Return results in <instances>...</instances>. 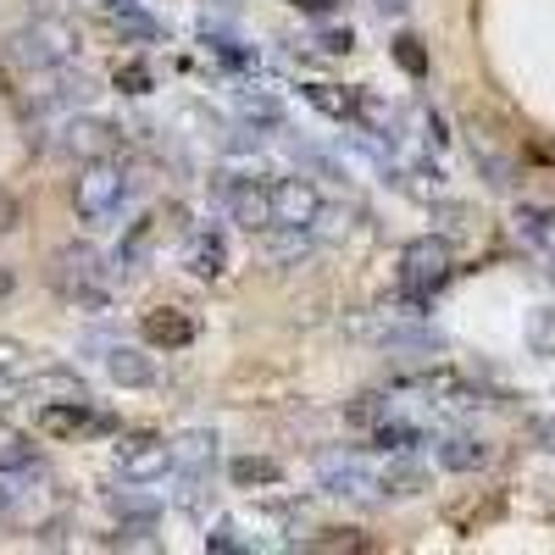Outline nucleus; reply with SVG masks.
Listing matches in <instances>:
<instances>
[{
	"instance_id": "f257e3e1",
	"label": "nucleus",
	"mask_w": 555,
	"mask_h": 555,
	"mask_svg": "<svg viewBox=\"0 0 555 555\" xmlns=\"http://www.w3.org/2000/svg\"><path fill=\"white\" fill-rule=\"evenodd\" d=\"M300 95H306L311 112H322V117L339 122V128L366 133L373 145H389V139H400V133H395V117H389L373 95H366V89H356V83H300Z\"/></svg>"
},
{
	"instance_id": "f03ea898",
	"label": "nucleus",
	"mask_w": 555,
	"mask_h": 555,
	"mask_svg": "<svg viewBox=\"0 0 555 555\" xmlns=\"http://www.w3.org/2000/svg\"><path fill=\"white\" fill-rule=\"evenodd\" d=\"M450 267H455V256H450V245L434 240V234L411 240V245L400 250V300L411 306L405 317H423V306L434 300V289L450 278Z\"/></svg>"
},
{
	"instance_id": "7ed1b4c3",
	"label": "nucleus",
	"mask_w": 555,
	"mask_h": 555,
	"mask_svg": "<svg viewBox=\"0 0 555 555\" xmlns=\"http://www.w3.org/2000/svg\"><path fill=\"white\" fill-rule=\"evenodd\" d=\"M267 201H272V228H322L334 217V201L317 178H300V172H284L267 183Z\"/></svg>"
},
{
	"instance_id": "20e7f679",
	"label": "nucleus",
	"mask_w": 555,
	"mask_h": 555,
	"mask_svg": "<svg viewBox=\"0 0 555 555\" xmlns=\"http://www.w3.org/2000/svg\"><path fill=\"white\" fill-rule=\"evenodd\" d=\"M73 201H78V217H83V222H95V228L112 222V217L122 211V201H128V172H122V162L89 156V162L78 167Z\"/></svg>"
},
{
	"instance_id": "39448f33",
	"label": "nucleus",
	"mask_w": 555,
	"mask_h": 555,
	"mask_svg": "<svg viewBox=\"0 0 555 555\" xmlns=\"http://www.w3.org/2000/svg\"><path fill=\"white\" fill-rule=\"evenodd\" d=\"M51 278H56L62 300H67V306H78V311H106V306H112L106 267H101V256L89 250V245H73V250H62Z\"/></svg>"
},
{
	"instance_id": "423d86ee",
	"label": "nucleus",
	"mask_w": 555,
	"mask_h": 555,
	"mask_svg": "<svg viewBox=\"0 0 555 555\" xmlns=\"http://www.w3.org/2000/svg\"><path fill=\"white\" fill-rule=\"evenodd\" d=\"M7 56L28 73V78H44L73 62V34L62 23H28V28H12L7 34Z\"/></svg>"
},
{
	"instance_id": "0eeeda50",
	"label": "nucleus",
	"mask_w": 555,
	"mask_h": 555,
	"mask_svg": "<svg viewBox=\"0 0 555 555\" xmlns=\"http://www.w3.org/2000/svg\"><path fill=\"white\" fill-rule=\"evenodd\" d=\"M112 467L122 473V483L145 489V483H162L172 473V439H156V434H122L112 444Z\"/></svg>"
},
{
	"instance_id": "6e6552de",
	"label": "nucleus",
	"mask_w": 555,
	"mask_h": 555,
	"mask_svg": "<svg viewBox=\"0 0 555 555\" xmlns=\"http://www.w3.org/2000/svg\"><path fill=\"white\" fill-rule=\"evenodd\" d=\"M106 428H112V416L89 405V395L39 405V434H51V439H83V434H106Z\"/></svg>"
},
{
	"instance_id": "1a4fd4ad",
	"label": "nucleus",
	"mask_w": 555,
	"mask_h": 555,
	"mask_svg": "<svg viewBox=\"0 0 555 555\" xmlns=\"http://www.w3.org/2000/svg\"><path fill=\"white\" fill-rule=\"evenodd\" d=\"M322 489H328L334 500H384L378 494V467H366V461H356V455L322 461Z\"/></svg>"
},
{
	"instance_id": "9d476101",
	"label": "nucleus",
	"mask_w": 555,
	"mask_h": 555,
	"mask_svg": "<svg viewBox=\"0 0 555 555\" xmlns=\"http://www.w3.org/2000/svg\"><path fill=\"white\" fill-rule=\"evenodd\" d=\"M400 389H411V395H428V405H478L473 378H461L455 366H434V373H411V378H400Z\"/></svg>"
},
{
	"instance_id": "9b49d317",
	"label": "nucleus",
	"mask_w": 555,
	"mask_h": 555,
	"mask_svg": "<svg viewBox=\"0 0 555 555\" xmlns=\"http://www.w3.org/2000/svg\"><path fill=\"white\" fill-rule=\"evenodd\" d=\"M228 261H234V250H228L222 228H195L190 245H183V267H190L195 278H222Z\"/></svg>"
},
{
	"instance_id": "f8f14e48",
	"label": "nucleus",
	"mask_w": 555,
	"mask_h": 555,
	"mask_svg": "<svg viewBox=\"0 0 555 555\" xmlns=\"http://www.w3.org/2000/svg\"><path fill=\"white\" fill-rule=\"evenodd\" d=\"M101 12L122 34V44H156L162 39V23L145 12V0H101Z\"/></svg>"
},
{
	"instance_id": "ddd939ff",
	"label": "nucleus",
	"mask_w": 555,
	"mask_h": 555,
	"mask_svg": "<svg viewBox=\"0 0 555 555\" xmlns=\"http://www.w3.org/2000/svg\"><path fill=\"white\" fill-rule=\"evenodd\" d=\"M106 378L112 384H122V389H145V384H156V361H151V350H139V345H106Z\"/></svg>"
},
{
	"instance_id": "4468645a",
	"label": "nucleus",
	"mask_w": 555,
	"mask_h": 555,
	"mask_svg": "<svg viewBox=\"0 0 555 555\" xmlns=\"http://www.w3.org/2000/svg\"><path fill=\"white\" fill-rule=\"evenodd\" d=\"M517 240L539 256H555V201H522L517 206Z\"/></svg>"
},
{
	"instance_id": "2eb2a0df",
	"label": "nucleus",
	"mask_w": 555,
	"mask_h": 555,
	"mask_svg": "<svg viewBox=\"0 0 555 555\" xmlns=\"http://www.w3.org/2000/svg\"><path fill=\"white\" fill-rule=\"evenodd\" d=\"M434 455H439L444 473H478V467H489V444L478 434H444V439H434Z\"/></svg>"
},
{
	"instance_id": "dca6fc26",
	"label": "nucleus",
	"mask_w": 555,
	"mask_h": 555,
	"mask_svg": "<svg viewBox=\"0 0 555 555\" xmlns=\"http://www.w3.org/2000/svg\"><path fill=\"white\" fill-rule=\"evenodd\" d=\"M423 467H416L411 455H384V467H378V494L384 500H411V494H423Z\"/></svg>"
},
{
	"instance_id": "f3484780",
	"label": "nucleus",
	"mask_w": 555,
	"mask_h": 555,
	"mask_svg": "<svg viewBox=\"0 0 555 555\" xmlns=\"http://www.w3.org/2000/svg\"><path fill=\"white\" fill-rule=\"evenodd\" d=\"M234 106H240V117L256 128V133H272V128H284V101L272 95V89H240L234 95Z\"/></svg>"
},
{
	"instance_id": "a211bd4d",
	"label": "nucleus",
	"mask_w": 555,
	"mask_h": 555,
	"mask_svg": "<svg viewBox=\"0 0 555 555\" xmlns=\"http://www.w3.org/2000/svg\"><path fill=\"white\" fill-rule=\"evenodd\" d=\"M172 467H183V473H190V478L211 473V467H217V434L195 428V434H183V439H172Z\"/></svg>"
},
{
	"instance_id": "6ab92c4d",
	"label": "nucleus",
	"mask_w": 555,
	"mask_h": 555,
	"mask_svg": "<svg viewBox=\"0 0 555 555\" xmlns=\"http://www.w3.org/2000/svg\"><path fill=\"white\" fill-rule=\"evenodd\" d=\"M366 444H373V455H416L428 444V434L416 423H378L373 434H366Z\"/></svg>"
},
{
	"instance_id": "aec40b11",
	"label": "nucleus",
	"mask_w": 555,
	"mask_h": 555,
	"mask_svg": "<svg viewBox=\"0 0 555 555\" xmlns=\"http://www.w3.org/2000/svg\"><path fill=\"white\" fill-rule=\"evenodd\" d=\"M23 395H34L39 405H44V400H78L83 384H78V373H67V366H44V373H34V378L23 384Z\"/></svg>"
},
{
	"instance_id": "412c9836",
	"label": "nucleus",
	"mask_w": 555,
	"mask_h": 555,
	"mask_svg": "<svg viewBox=\"0 0 555 555\" xmlns=\"http://www.w3.org/2000/svg\"><path fill=\"white\" fill-rule=\"evenodd\" d=\"M145 339L178 350V345H190V339H195V322L183 317V311H151V317H145Z\"/></svg>"
},
{
	"instance_id": "4be33fe9",
	"label": "nucleus",
	"mask_w": 555,
	"mask_h": 555,
	"mask_svg": "<svg viewBox=\"0 0 555 555\" xmlns=\"http://www.w3.org/2000/svg\"><path fill=\"white\" fill-rule=\"evenodd\" d=\"M206 39V51L228 67V73H245V67H256V51H245V39L240 34H228V28H206L201 34Z\"/></svg>"
},
{
	"instance_id": "5701e85b",
	"label": "nucleus",
	"mask_w": 555,
	"mask_h": 555,
	"mask_svg": "<svg viewBox=\"0 0 555 555\" xmlns=\"http://www.w3.org/2000/svg\"><path fill=\"white\" fill-rule=\"evenodd\" d=\"M67 133H73V151H83V156H101L117 139V128L106 117H67Z\"/></svg>"
},
{
	"instance_id": "b1692460",
	"label": "nucleus",
	"mask_w": 555,
	"mask_h": 555,
	"mask_svg": "<svg viewBox=\"0 0 555 555\" xmlns=\"http://www.w3.org/2000/svg\"><path fill=\"white\" fill-rule=\"evenodd\" d=\"M378 339H384V350H405V356H428V350H439V345H444L434 328H405V322L384 328Z\"/></svg>"
},
{
	"instance_id": "393cba45",
	"label": "nucleus",
	"mask_w": 555,
	"mask_h": 555,
	"mask_svg": "<svg viewBox=\"0 0 555 555\" xmlns=\"http://www.w3.org/2000/svg\"><path fill=\"white\" fill-rule=\"evenodd\" d=\"M473 156H478V167H483V178L494 183V190H512L517 183V172H512V162H505L489 139H473Z\"/></svg>"
},
{
	"instance_id": "a878e982",
	"label": "nucleus",
	"mask_w": 555,
	"mask_h": 555,
	"mask_svg": "<svg viewBox=\"0 0 555 555\" xmlns=\"http://www.w3.org/2000/svg\"><path fill=\"white\" fill-rule=\"evenodd\" d=\"M528 345H533L539 356H555V306H539V311L528 317Z\"/></svg>"
},
{
	"instance_id": "bb28decb",
	"label": "nucleus",
	"mask_w": 555,
	"mask_h": 555,
	"mask_svg": "<svg viewBox=\"0 0 555 555\" xmlns=\"http://www.w3.org/2000/svg\"><path fill=\"white\" fill-rule=\"evenodd\" d=\"M234 483H240V489L278 483V467H272V461H261V455H245V461H234Z\"/></svg>"
},
{
	"instance_id": "cd10ccee",
	"label": "nucleus",
	"mask_w": 555,
	"mask_h": 555,
	"mask_svg": "<svg viewBox=\"0 0 555 555\" xmlns=\"http://www.w3.org/2000/svg\"><path fill=\"white\" fill-rule=\"evenodd\" d=\"M206 550H250V539H240V522H211V533H206Z\"/></svg>"
},
{
	"instance_id": "c85d7f7f",
	"label": "nucleus",
	"mask_w": 555,
	"mask_h": 555,
	"mask_svg": "<svg viewBox=\"0 0 555 555\" xmlns=\"http://www.w3.org/2000/svg\"><path fill=\"white\" fill-rule=\"evenodd\" d=\"M128 83V95H145V83H151V73L145 67H117V89Z\"/></svg>"
},
{
	"instance_id": "c756f323",
	"label": "nucleus",
	"mask_w": 555,
	"mask_h": 555,
	"mask_svg": "<svg viewBox=\"0 0 555 555\" xmlns=\"http://www.w3.org/2000/svg\"><path fill=\"white\" fill-rule=\"evenodd\" d=\"M350 44H356V39H350V28H328V34H322V51H334V56H339V51H350Z\"/></svg>"
},
{
	"instance_id": "7c9ffc66",
	"label": "nucleus",
	"mask_w": 555,
	"mask_h": 555,
	"mask_svg": "<svg viewBox=\"0 0 555 555\" xmlns=\"http://www.w3.org/2000/svg\"><path fill=\"white\" fill-rule=\"evenodd\" d=\"M17 366H23V350L12 339H0V373H17Z\"/></svg>"
},
{
	"instance_id": "2f4dec72",
	"label": "nucleus",
	"mask_w": 555,
	"mask_h": 555,
	"mask_svg": "<svg viewBox=\"0 0 555 555\" xmlns=\"http://www.w3.org/2000/svg\"><path fill=\"white\" fill-rule=\"evenodd\" d=\"M373 12H378V17H405L411 0H373Z\"/></svg>"
},
{
	"instance_id": "473e14b6",
	"label": "nucleus",
	"mask_w": 555,
	"mask_h": 555,
	"mask_svg": "<svg viewBox=\"0 0 555 555\" xmlns=\"http://www.w3.org/2000/svg\"><path fill=\"white\" fill-rule=\"evenodd\" d=\"M12 512H17V489H7V483H0V528L12 522Z\"/></svg>"
},
{
	"instance_id": "72a5a7b5",
	"label": "nucleus",
	"mask_w": 555,
	"mask_h": 555,
	"mask_svg": "<svg viewBox=\"0 0 555 555\" xmlns=\"http://www.w3.org/2000/svg\"><path fill=\"white\" fill-rule=\"evenodd\" d=\"M400 62H405L411 73H423V56H416V39H400Z\"/></svg>"
},
{
	"instance_id": "f704fd0d",
	"label": "nucleus",
	"mask_w": 555,
	"mask_h": 555,
	"mask_svg": "<svg viewBox=\"0 0 555 555\" xmlns=\"http://www.w3.org/2000/svg\"><path fill=\"white\" fill-rule=\"evenodd\" d=\"M295 7H306V12H328L334 0H295Z\"/></svg>"
},
{
	"instance_id": "c9c22d12",
	"label": "nucleus",
	"mask_w": 555,
	"mask_h": 555,
	"mask_svg": "<svg viewBox=\"0 0 555 555\" xmlns=\"http://www.w3.org/2000/svg\"><path fill=\"white\" fill-rule=\"evenodd\" d=\"M0 295H12V272L7 267H0Z\"/></svg>"
}]
</instances>
